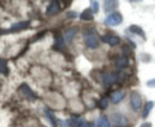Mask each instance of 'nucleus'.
I'll list each match as a JSON object with an SVG mask.
<instances>
[{"label": "nucleus", "instance_id": "nucleus-1", "mask_svg": "<svg viewBox=\"0 0 155 127\" xmlns=\"http://www.w3.org/2000/svg\"><path fill=\"white\" fill-rule=\"evenodd\" d=\"M84 42L85 46L89 50H96L100 46V39H98V34L94 29H88L84 31Z\"/></svg>", "mask_w": 155, "mask_h": 127}, {"label": "nucleus", "instance_id": "nucleus-2", "mask_svg": "<svg viewBox=\"0 0 155 127\" xmlns=\"http://www.w3.org/2000/svg\"><path fill=\"white\" fill-rule=\"evenodd\" d=\"M129 102L130 108L133 112H140L142 109V96L138 91H132L129 95Z\"/></svg>", "mask_w": 155, "mask_h": 127}, {"label": "nucleus", "instance_id": "nucleus-3", "mask_svg": "<svg viewBox=\"0 0 155 127\" xmlns=\"http://www.w3.org/2000/svg\"><path fill=\"white\" fill-rule=\"evenodd\" d=\"M122 22H123V16L120 12H114L111 14H107V17H106L104 21L106 26H116Z\"/></svg>", "mask_w": 155, "mask_h": 127}, {"label": "nucleus", "instance_id": "nucleus-4", "mask_svg": "<svg viewBox=\"0 0 155 127\" xmlns=\"http://www.w3.org/2000/svg\"><path fill=\"white\" fill-rule=\"evenodd\" d=\"M101 81H102V83L106 87L114 84L115 82H118V73H106V74H102L101 75Z\"/></svg>", "mask_w": 155, "mask_h": 127}, {"label": "nucleus", "instance_id": "nucleus-5", "mask_svg": "<svg viewBox=\"0 0 155 127\" xmlns=\"http://www.w3.org/2000/svg\"><path fill=\"white\" fill-rule=\"evenodd\" d=\"M102 40L105 43H107L109 46L115 47L120 43V38L118 35H115V34H105V35L102 36Z\"/></svg>", "mask_w": 155, "mask_h": 127}, {"label": "nucleus", "instance_id": "nucleus-6", "mask_svg": "<svg viewBox=\"0 0 155 127\" xmlns=\"http://www.w3.org/2000/svg\"><path fill=\"white\" fill-rule=\"evenodd\" d=\"M111 121L114 122V125L116 127H119V126H125L128 123V119L125 118V117L123 114H120V113H113L111 114Z\"/></svg>", "mask_w": 155, "mask_h": 127}, {"label": "nucleus", "instance_id": "nucleus-7", "mask_svg": "<svg viewBox=\"0 0 155 127\" xmlns=\"http://www.w3.org/2000/svg\"><path fill=\"white\" fill-rule=\"evenodd\" d=\"M125 33H133V34H136V35L141 36L143 40H146V34H145V31H143L138 25H132V26H129L127 30H125Z\"/></svg>", "mask_w": 155, "mask_h": 127}, {"label": "nucleus", "instance_id": "nucleus-8", "mask_svg": "<svg viewBox=\"0 0 155 127\" xmlns=\"http://www.w3.org/2000/svg\"><path fill=\"white\" fill-rule=\"evenodd\" d=\"M118 5H119V3H118V2H115V0H111V2H105V4H104V9H105V12H106V13L111 14V13H114V11H115L116 8H118Z\"/></svg>", "mask_w": 155, "mask_h": 127}, {"label": "nucleus", "instance_id": "nucleus-9", "mask_svg": "<svg viewBox=\"0 0 155 127\" xmlns=\"http://www.w3.org/2000/svg\"><path fill=\"white\" fill-rule=\"evenodd\" d=\"M58 12H60V4H58L57 2H52L47 8L48 16H56Z\"/></svg>", "mask_w": 155, "mask_h": 127}, {"label": "nucleus", "instance_id": "nucleus-10", "mask_svg": "<svg viewBox=\"0 0 155 127\" xmlns=\"http://www.w3.org/2000/svg\"><path fill=\"white\" fill-rule=\"evenodd\" d=\"M21 91H22V94L27 97V99H30V100H35V99H36L35 94H34L32 90H31L27 84H22V86H21Z\"/></svg>", "mask_w": 155, "mask_h": 127}, {"label": "nucleus", "instance_id": "nucleus-11", "mask_svg": "<svg viewBox=\"0 0 155 127\" xmlns=\"http://www.w3.org/2000/svg\"><path fill=\"white\" fill-rule=\"evenodd\" d=\"M124 96H125V94L123 91H116V92H114V94H111L110 100H111L113 104H118V102H120L124 99Z\"/></svg>", "mask_w": 155, "mask_h": 127}, {"label": "nucleus", "instance_id": "nucleus-12", "mask_svg": "<svg viewBox=\"0 0 155 127\" xmlns=\"http://www.w3.org/2000/svg\"><path fill=\"white\" fill-rule=\"evenodd\" d=\"M115 65L118 69H124V67H127L128 66V57H125V56L118 57L115 61Z\"/></svg>", "mask_w": 155, "mask_h": 127}, {"label": "nucleus", "instance_id": "nucleus-13", "mask_svg": "<svg viewBox=\"0 0 155 127\" xmlns=\"http://www.w3.org/2000/svg\"><path fill=\"white\" fill-rule=\"evenodd\" d=\"M155 106V102L154 101H147L145 104L143 109H142V118H147V115L150 114V112L153 110V108Z\"/></svg>", "mask_w": 155, "mask_h": 127}, {"label": "nucleus", "instance_id": "nucleus-14", "mask_svg": "<svg viewBox=\"0 0 155 127\" xmlns=\"http://www.w3.org/2000/svg\"><path fill=\"white\" fill-rule=\"evenodd\" d=\"M94 127H111V125H110V121H109L107 117L102 115L98 121H97V123H96Z\"/></svg>", "mask_w": 155, "mask_h": 127}, {"label": "nucleus", "instance_id": "nucleus-15", "mask_svg": "<svg viewBox=\"0 0 155 127\" xmlns=\"http://www.w3.org/2000/svg\"><path fill=\"white\" fill-rule=\"evenodd\" d=\"M80 18L83 19V21H92V19H93V12H92L91 9H85V11L81 12Z\"/></svg>", "mask_w": 155, "mask_h": 127}, {"label": "nucleus", "instance_id": "nucleus-16", "mask_svg": "<svg viewBox=\"0 0 155 127\" xmlns=\"http://www.w3.org/2000/svg\"><path fill=\"white\" fill-rule=\"evenodd\" d=\"M45 115H47L48 121L51 122V125H52L53 127H57V121H56V117H54V114H53L49 109H45Z\"/></svg>", "mask_w": 155, "mask_h": 127}, {"label": "nucleus", "instance_id": "nucleus-17", "mask_svg": "<svg viewBox=\"0 0 155 127\" xmlns=\"http://www.w3.org/2000/svg\"><path fill=\"white\" fill-rule=\"evenodd\" d=\"M28 26V22L26 21H22V22H18V23H14V25L12 26V30L14 31H18V30H23V29H26Z\"/></svg>", "mask_w": 155, "mask_h": 127}, {"label": "nucleus", "instance_id": "nucleus-18", "mask_svg": "<svg viewBox=\"0 0 155 127\" xmlns=\"http://www.w3.org/2000/svg\"><path fill=\"white\" fill-rule=\"evenodd\" d=\"M109 106V99L107 97H101L98 100V108L100 109H106Z\"/></svg>", "mask_w": 155, "mask_h": 127}, {"label": "nucleus", "instance_id": "nucleus-19", "mask_svg": "<svg viewBox=\"0 0 155 127\" xmlns=\"http://www.w3.org/2000/svg\"><path fill=\"white\" fill-rule=\"evenodd\" d=\"M75 34H76V29H69V30L66 31V40L67 42H71L72 39H74V36H75Z\"/></svg>", "mask_w": 155, "mask_h": 127}, {"label": "nucleus", "instance_id": "nucleus-20", "mask_svg": "<svg viewBox=\"0 0 155 127\" xmlns=\"http://www.w3.org/2000/svg\"><path fill=\"white\" fill-rule=\"evenodd\" d=\"M8 73V67H7V62L0 58V74H7Z\"/></svg>", "mask_w": 155, "mask_h": 127}, {"label": "nucleus", "instance_id": "nucleus-21", "mask_svg": "<svg viewBox=\"0 0 155 127\" xmlns=\"http://www.w3.org/2000/svg\"><path fill=\"white\" fill-rule=\"evenodd\" d=\"M140 60L145 63H147L151 61V55H149V53H141V55H140Z\"/></svg>", "mask_w": 155, "mask_h": 127}, {"label": "nucleus", "instance_id": "nucleus-22", "mask_svg": "<svg viewBox=\"0 0 155 127\" xmlns=\"http://www.w3.org/2000/svg\"><path fill=\"white\" fill-rule=\"evenodd\" d=\"M64 47H65V42H64V39L62 38H58L57 39V42H56V48H58V50H64Z\"/></svg>", "mask_w": 155, "mask_h": 127}, {"label": "nucleus", "instance_id": "nucleus-23", "mask_svg": "<svg viewBox=\"0 0 155 127\" xmlns=\"http://www.w3.org/2000/svg\"><path fill=\"white\" fill-rule=\"evenodd\" d=\"M91 11L93 13L98 12V2H91Z\"/></svg>", "mask_w": 155, "mask_h": 127}, {"label": "nucleus", "instance_id": "nucleus-24", "mask_svg": "<svg viewBox=\"0 0 155 127\" xmlns=\"http://www.w3.org/2000/svg\"><path fill=\"white\" fill-rule=\"evenodd\" d=\"M146 84H147L149 87H151V88H155V78H154V79H150V81H147Z\"/></svg>", "mask_w": 155, "mask_h": 127}, {"label": "nucleus", "instance_id": "nucleus-25", "mask_svg": "<svg viewBox=\"0 0 155 127\" xmlns=\"http://www.w3.org/2000/svg\"><path fill=\"white\" fill-rule=\"evenodd\" d=\"M140 127H153V123H151V122H143V123Z\"/></svg>", "mask_w": 155, "mask_h": 127}, {"label": "nucleus", "instance_id": "nucleus-26", "mask_svg": "<svg viewBox=\"0 0 155 127\" xmlns=\"http://www.w3.org/2000/svg\"><path fill=\"white\" fill-rule=\"evenodd\" d=\"M69 17H76V14H75L74 12H70V13H69Z\"/></svg>", "mask_w": 155, "mask_h": 127}, {"label": "nucleus", "instance_id": "nucleus-27", "mask_svg": "<svg viewBox=\"0 0 155 127\" xmlns=\"http://www.w3.org/2000/svg\"><path fill=\"white\" fill-rule=\"evenodd\" d=\"M85 127H94V125H93V123H87Z\"/></svg>", "mask_w": 155, "mask_h": 127}, {"label": "nucleus", "instance_id": "nucleus-28", "mask_svg": "<svg viewBox=\"0 0 155 127\" xmlns=\"http://www.w3.org/2000/svg\"><path fill=\"white\" fill-rule=\"evenodd\" d=\"M119 127H125V126H119Z\"/></svg>", "mask_w": 155, "mask_h": 127}]
</instances>
